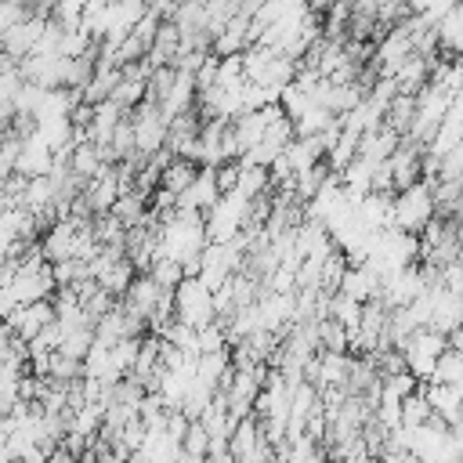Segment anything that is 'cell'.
Wrapping results in <instances>:
<instances>
[{"label": "cell", "instance_id": "d4e9b609", "mask_svg": "<svg viewBox=\"0 0 463 463\" xmlns=\"http://www.w3.org/2000/svg\"><path fill=\"white\" fill-rule=\"evenodd\" d=\"M47 463H80V459H76V456H72L69 449H61V445H58V449H54V452L47 456Z\"/></svg>", "mask_w": 463, "mask_h": 463}, {"label": "cell", "instance_id": "ba28073f", "mask_svg": "<svg viewBox=\"0 0 463 463\" xmlns=\"http://www.w3.org/2000/svg\"><path fill=\"white\" fill-rule=\"evenodd\" d=\"M430 326L445 336H456L463 329V293L449 289L445 282L430 286Z\"/></svg>", "mask_w": 463, "mask_h": 463}, {"label": "cell", "instance_id": "7c38bea8", "mask_svg": "<svg viewBox=\"0 0 463 463\" xmlns=\"http://www.w3.org/2000/svg\"><path fill=\"white\" fill-rule=\"evenodd\" d=\"M40 250H43V257H47L51 264L76 257V250H80V224H76V221H54L51 228H43Z\"/></svg>", "mask_w": 463, "mask_h": 463}, {"label": "cell", "instance_id": "30bf717a", "mask_svg": "<svg viewBox=\"0 0 463 463\" xmlns=\"http://www.w3.org/2000/svg\"><path fill=\"white\" fill-rule=\"evenodd\" d=\"M430 286H427V275H423V264H409V268H402V271H394V275H387L383 279V300L391 304V307H405V304H412L420 293H427Z\"/></svg>", "mask_w": 463, "mask_h": 463}, {"label": "cell", "instance_id": "484cf974", "mask_svg": "<svg viewBox=\"0 0 463 463\" xmlns=\"http://www.w3.org/2000/svg\"><path fill=\"white\" fill-rule=\"evenodd\" d=\"M307 4H311V11H322V14H326V11H329L333 4H340V0H307Z\"/></svg>", "mask_w": 463, "mask_h": 463}, {"label": "cell", "instance_id": "9c48e42d", "mask_svg": "<svg viewBox=\"0 0 463 463\" xmlns=\"http://www.w3.org/2000/svg\"><path fill=\"white\" fill-rule=\"evenodd\" d=\"M58 318V311H54V297H47V300H33V304H18L11 315H4V326L7 329H14L25 344L43 329V326H51Z\"/></svg>", "mask_w": 463, "mask_h": 463}, {"label": "cell", "instance_id": "4316f807", "mask_svg": "<svg viewBox=\"0 0 463 463\" xmlns=\"http://www.w3.org/2000/svg\"><path fill=\"white\" fill-rule=\"evenodd\" d=\"M369 463H380V459H369Z\"/></svg>", "mask_w": 463, "mask_h": 463}, {"label": "cell", "instance_id": "d6986e66", "mask_svg": "<svg viewBox=\"0 0 463 463\" xmlns=\"http://www.w3.org/2000/svg\"><path fill=\"white\" fill-rule=\"evenodd\" d=\"M329 315H333V318H340V322L347 326V333L354 336V333L362 329L365 304H362V300H351V297H344V293H333V307H329Z\"/></svg>", "mask_w": 463, "mask_h": 463}, {"label": "cell", "instance_id": "5bb4252c", "mask_svg": "<svg viewBox=\"0 0 463 463\" xmlns=\"http://www.w3.org/2000/svg\"><path fill=\"white\" fill-rule=\"evenodd\" d=\"M54 163H58V156H54V148H51L40 134L22 137V152H18V170H14V174H25V177H47V174L54 170Z\"/></svg>", "mask_w": 463, "mask_h": 463}, {"label": "cell", "instance_id": "7402d4cb", "mask_svg": "<svg viewBox=\"0 0 463 463\" xmlns=\"http://www.w3.org/2000/svg\"><path fill=\"white\" fill-rule=\"evenodd\" d=\"M83 11H87V0H54L51 4V18L61 29H83Z\"/></svg>", "mask_w": 463, "mask_h": 463}, {"label": "cell", "instance_id": "44dd1931", "mask_svg": "<svg viewBox=\"0 0 463 463\" xmlns=\"http://www.w3.org/2000/svg\"><path fill=\"white\" fill-rule=\"evenodd\" d=\"M430 416H434V409H430V402H427V391H423V387H420V391H412V394L402 402V420H405V427H423Z\"/></svg>", "mask_w": 463, "mask_h": 463}, {"label": "cell", "instance_id": "8992f818", "mask_svg": "<svg viewBox=\"0 0 463 463\" xmlns=\"http://www.w3.org/2000/svg\"><path fill=\"white\" fill-rule=\"evenodd\" d=\"M130 119H134V134H137V152L152 156V152L166 148L170 119L163 116V109H159L152 98H148V101H141V105L130 112Z\"/></svg>", "mask_w": 463, "mask_h": 463}, {"label": "cell", "instance_id": "e0dca14e", "mask_svg": "<svg viewBox=\"0 0 463 463\" xmlns=\"http://www.w3.org/2000/svg\"><path fill=\"white\" fill-rule=\"evenodd\" d=\"M199 170H203V166H199L195 159H184V156H174V163H170V166L163 170V177H159V184L181 195V192H184V188H188V184H192V181L199 177Z\"/></svg>", "mask_w": 463, "mask_h": 463}, {"label": "cell", "instance_id": "4fadbf2b", "mask_svg": "<svg viewBox=\"0 0 463 463\" xmlns=\"http://www.w3.org/2000/svg\"><path fill=\"white\" fill-rule=\"evenodd\" d=\"M253 43V14H246V11H239L217 36H213V54L217 58H235V54H242L246 47Z\"/></svg>", "mask_w": 463, "mask_h": 463}, {"label": "cell", "instance_id": "cb8c5ba5", "mask_svg": "<svg viewBox=\"0 0 463 463\" xmlns=\"http://www.w3.org/2000/svg\"><path fill=\"white\" fill-rule=\"evenodd\" d=\"M239 174H242V163H239V159L221 163V166H217V184H221V192H235V188H239Z\"/></svg>", "mask_w": 463, "mask_h": 463}, {"label": "cell", "instance_id": "277c9868", "mask_svg": "<svg viewBox=\"0 0 463 463\" xmlns=\"http://www.w3.org/2000/svg\"><path fill=\"white\" fill-rule=\"evenodd\" d=\"M174 311L181 322L188 326H210L217 322V300H213V289L199 279V275H188L177 289H174Z\"/></svg>", "mask_w": 463, "mask_h": 463}, {"label": "cell", "instance_id": "2e32d148", "mask_svg": "<svg viewBox=\"0 0 463 463\" xmlns=\"http://www.w3.org/2000/svg\"><path fill=\"white\" fill-rule=\"evenodd\" d=\"M282 156L289 159L293 174H304V170H311V166H318L326 159V145L318 137H297Z\"/></svg>", "mask_w": 463, "mask_h": 463}, {"label": "cell", "instance_id": "52a82bcc", "mask_svg": "<svg viewBox=\"0 0 463 463\" xmlns=\"http://www.w3.org/2000/svg\"><path fill=\"white\" fill-rule=\"evenodd\" d=\"M47 18H51L47 11L33 7V14H29L25 22L4 29V33H0V40H4V54L14 58V61H22L25 54H33L36 43H40V36H43V29H47Z\"/></svg>", "mask_w": 463, "mask_h": 463}, {"label": "cell", "instance_id": "6da1fadb", "mask_svg": "<svg viewBox=\"0 0 463 463\" xmlns=\"http://www.w3.org/2000/svg\"><path fill=\"white\" fill-rule=\"evenodd\" d=\"M452 90L445 87V83H438V80H430L420 94H416V116H412V127H409V134H405V141H412V145H430V137L438 134V127H441V119L449 116V109H452Z\"/></svg>", "mask_w": 463, "mask_h": 463}, {"label": "cell", "instance_id": "ffe728a7", "mask_svg": "<svg viewBox=\"0 0 463 463\" xmlns=\"http://www.w3.org/2000/svg\"><path fill=\"white\" fill-rule=\"evenodd\" d=\"M318 344H322V351H351V333L340 318L329 315L318 322Z\"/></svg>", "mask_w": 463, "mask_h": 463}, {"label": "cell", "instance_id": "603a6c76", "mask_svg": "<svg viewBox=\"0 0 463 463\" xmlns=\"http://www.w3.org/2000/svg\"><path fill=\"white\" fill-rule=\"evenodd\" d=\"M181 449L192 452V456H210V430H206L203 420H192V423H188V434H184Z\"/></svg>", "mask_w": 463, "mask_h": 463}, {"label": "cell", "instance_id": "7a4b0ae2", "mask_svg": "<svg viewBox=\"0 0 463 463\" xmlns=\"http://www.w3.org/2000/svg\"><path fill=\"white\" fill-rule=\"evenodd\" d=\"M438 213L441 210H438V195H434L430 181H416V184H409L394 195V228H402V232L420 235Z\"/></svg>", "mask_w": 463, "mask_h": 463}, {"label": "cell", "instance_id": "9a60e30c", "mask_svg": "<svg viewBox=\"0 0 463 463\" xmlns=\"http://www.w3.org/2000/svg\"><path fill=\"white\" fill-rule=\"evenodd\" d=\"M423 391H427L430 409L456 427L463 416V387L459 383H423Z\"/></svg>", "mask_w": 463, "mask_h": 463}, {"label": "cell", "instance_id": "5b68a950", "mask_svg": "<svg viewBox=\"0 0 463 463\" xmlns=\"http://www.w3.org/2000/svg\"><path fill=\"white\" fill-rule=\"evenodd\" d=\"M452 347V336H445L441 329H434V326H423V329H416L405 344H402V351H405V362H409V369L427 383L430 376H434V365H438V358L445 354Z\"/></svg>", "mask_w": 463, "mask_h": 463}, {"label": "cell", "instance_id": "3957f363", "mask_svg": "<svg viewBox=\"0 0 463 463\" xmlns=\"http://www.w3.org/2000/svg\"><path fill=\"white\" fill-rule=\"evenodd\" d=\"M250 206H253V199H246L242 192H224L217 199V206L206 210L210 242H235L250 224Z\"/></svg>", "mask_w": 463, "mask_h": 463}, {"label": "cell", "instance_id": "8fae6325", "mask_svg": "<svg viewBox=\"0 0 463 463\" xmlns=\"http://www.w3.org/2000/svg\"><path fill=\"white\" fill-rule=\"evenodd\" d=\"M221 195H224V192H221V184H217V166H203L199 177L177 195V206H181V210H199V213H206V210L217 206Z\"/></svg>", "mask_w": 463, "mask_h": 463}, {"label": "cell", "instance_id": "ac0fdd59", "mask_svg": "<svg viewBox=\"0 0 463 463\" xmlns=\"http://www.w3.org/2000/svg\"><path fill=\"white\" fill-rule=\"evenodd\" d=\"M148 275H152L163 289H177V286L188 279V275H184V264H181V260H174V257H166V253H159V257L152 260Z\"/></svg>", "mask_w": 463, "mask_h": 463}]
</instances>
